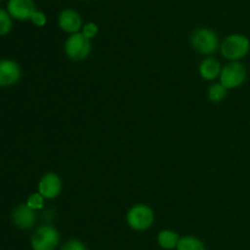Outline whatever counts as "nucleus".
I'll return each mask as SVG.
<instances>
[{
	"instance_id": "ddd939ff",
	"label": "nucleus",
	"mask_w": 250,
	"mask_h": 250,
	"mask_svg": "<svg viewBox=\"0 0 250 250\" xmlns=\"http://www.w3.org/2000/svg\"><path fill=\"white\" fill-rule=\"evenodd\" d=\"M178 241L180 237L176 232L171 231V229H164L158 234V243L159 246L165 250H172L177 248Z\"/></svg>"
},
{
	"instance_id": "20e7f679",
	"label": "nucleus",
	"mask_w": 250,
	"mask_h": 250,
	"mask_svg": "<svg viewBox=\"0 0 250 250\" xmlns=\"http://www.w3.org/2000/svg\"><path fill=\"white\" fill-rule=\"evenodd\" d=\"M60 241V234L53 226H42L33 233L31 246L33 250H55Z\"/></svg>"
},
{
	"instance_id": "4468645a",
	"label": "nucleus",
	"mask_w": 250,
	"mask_h": 250,
	"mask_svg": "<svg viewBox=\"0 0 250 250\" xmlns=\"http://www.w3.org/2000/svg\"><path fill=\"white\" fill-rule=\"evenodd\" d=\"M177 250H207L204 243L200 239L193 236H186L180 238L177 244Z\"/></svg>"
},
{
	"instance_id": "a211bd4d",
	"label": "nucleus",
	"mask_w": 250,
	"mask_h": 250,
	"mask_svg": "<svg viewBox=\"0 0 250 250\" xmlns=\"http://www.w3.org/2000/svg\"><path fill=\"white\" fill-rule=\"evenodd\" d=\"M82 33H83V36L87 37L88 39L94 38L98 33V26L94 23V22H89V23H87L83 26Z\"/></svg>"
},
{
	"instance_id": "9d476101",
	"label": "nucleus",
	"mask_w": 250,
	"mask_h": 250,
	"mask_svg": "<svg viewBox=\"0 0 250 250\" xmlns=\"http://www.w3.org/2000/svg\"><path fill=\"white\" fill-rule=\"evenodd\" d=\"M36 210L27 204H20L12 211V221L19 229H29L36 224Z\"/></svg>"
},
{
	"instance_id": "1a4fd4ad",
	"label": "nucleus",
	"mask_w": 250,
	"mask_h": 250,
	"mask_svg": "<svg viewBox=\"0 0 250 250\" xmlns=\"http://www.w3.org/2000/svg\"><path fill=\"white\" fill-rule=\"evenodd\" d=\"M21 76L19 63L12 60H0V87H11Z\"/></svg>"
},
{
	"instance_id": "9b49d317",
	"label": "nucleus",
	"mask_w": 250,
	"mask_h": 250,
	"mask_svg": "<svg viewBox=\"0 0 250 250\" xmlns=\"http://www.w3.org/2000/svg\"><path fill=\"white\" fill-rule=\"evenodd\" d=\"M59 27L67 33H76L82 28V19L76 10L65 9L59 15Z\"/></svg>"
},
{
	"instance_id": "f8f14e48",
	"label": "nucleus",
	"mask_w": 250,
	"mask_h": 250,
	"mask_svg": "<svg viewBox=\"0 0 250 250\" xmlns=\"http://www.w3.org/2000/svg\"><path fill=\"white\" fill-rule=\"evenodd\" d=\"M199 72L204 80L211 81L215 80L221 73V65L217 60L212 58H208L200 62Z\"/></svg>"
},
{
	"instance_id": "0eeeda50",
	"label": "nucleus",
	"mask_w": 250,
	"mask_h": 250,
	"mask_svg": "<svg viewBox=\"0 0 250 250\" xmlns=\"http://www.w3.org/2000/svg\"><path fill=\"white\" fill-rule=\"evenodd\" d=\"M36 10V4L33 0H9L7 2V12L10 16L19 21L31 20Z\"/></svg>"
},
{
	"instance_id": "39448f33",
	"label": "nucleus",
	"mask_w": 250,
	"mask_h": 250,
	"mask_svg": "<svg viewBox=\"0 0 250 250\" xmlns=\"http://www.w3.org/2000/svg\"><path fill=\"white\" fill-rule=\"evenodd\" d=\"M65 53L68 59L81 61L87 58L90 53V42L83 33L76 32L68 37L65 42Z\"/></svg>"
},
{
	"instance_id": "f3484780",
	"label": "nucleus",
	"mask_w": 250,
	"mask_h": 250,
	"mask_svg": "<svg viewBox=\"0 0 250 250\" xmlns=\"http://www.w3.org/2000/svg\"><path fill=\"white\" fill-rule=\"evenodd\" d=\"M26 204L33 210L42 209V208L44 207V197L39 192L38 193H33V194H31L28 197Z\"/></svg>"
},
{
	"instance_id": "7ed1b4c3",
	"label": "nucleus",
	"mask_w": 250,
	"mask_h": 250,
	"mask_svg": "<svg viewBox=\"0 0 250 250\" xmlns=\"http://www.w3.org/2000/svg\"><path fill=\"white\" fill-rule=\"evenodd\" d=\"M127 224L136 231H146L154 222V212L149 207L138 204L132 207L127 212Z\"/></svg>"
},
{
	"instance_id": "6ab92c4d",
	"label": "nucleus",
	"mask_w": 250,
	"mask_h": 250,
	"mask_svg": "<svg viewBox=\"0 0 250 250\" xmlns=\"http://www.w3.org/2000/svg\"><path fill=\"white\" fill-rule=\"evenodd\" d=\"M61 250H87V248L82 242L77 241V239H71L67 243L63 244Z\"/></svg>"
},
{
	"instance_id": "2eb2a0df",
	"label": "nucleus",
	"mask_w": 250,
	"mask_h": 250,
	"mask_svg": "<svg viewBox=\"0 0 250 250\" xmlns=\"http://www.w3.org/2000/svg\"><path fill=\"white\" fill-rule=\"evenodd\" d=\"M226 97V88L221 83H215L209 88V99L214 103L221 102Z\"/></svg>"
},
{
	"instance_id": "423d86ee",
	"label": "nucleus",
	"mask_w": 250,
	"mask_h": 250,
	"mask_svg": "<svg viewBox=\"0 0 250 250\" xmlns=\"http://www.w3.org/2000/svg\"><path fill=\"white\" fill-rule=\"evenodd\" d=\"M246 77L247 70L244 65L241 62H236V61L225 66L221 70V73H220L221 84L226 89L239 87L246 81Z\"/></svg>"
},
{
	"instance_id": "aec40b11",
	"label": "nucleus",
	"mask_w": 250,
	"mask_h": 250,
	"mask_svg": "<svg viewBox=\"0 0 250 250\" xmlns=\"http://www.w3.org/2000/svg\"><path fill=\"white\" fill-rule=\"evenodd\" d=\"M31 21L33 22V23L36 24V26H38V27L44 26V24L46 23L45 14H44V12H42V11H37V10H36V12H34V14L32 15Z\"/></svg>"
},
{
	"instance_id": "412c9836",
	"label": "nucleus",
	"mask_w": 250,
	"mask_h": 250,
	"mask_svg": "<svg viewBox=\"0 0 250 250\" xmlns=\"http://www.w3.org/2000/svg\"><path fill=\"white\" fill-rule=\"evenodd\" d=\"M0 1H1V0H0Z\"/></svg>"
},
{
	"instance_id": "f03ea898",
	"label": "nucleus",
	"mask_w": 250,
	"mask_h": 250,
	"mask_svg": "<svg viewBox=\"0 0 250 250\" xmlns=\"http://www.w3.org/2000/svg\"><path fill=\"white\" fill-rule=\"evenodd\" d=\"M192 46L200 54L210 55L219 48V38L216 33L209 28H199L190 37Z\"/></svg>"
},
{
	"instance_id": "6e6552de",
	"label": "nucleus",
	"mask_w": 250,
	"mask_h": 250,
	"mask_svg": "<svg viewBox=\"0 0 250 250\" xmlns=\"http://www.w3.org/2000/svg\"><path fill=\"white\" fill-rule=\"evenodd\" d=\"M38 192L45 199H54L61 192V180L58 175L49 172L42 177L38 183Z\"/></svg>"
},
{
	"instance_id": "f257e3e1",
	"label": "nucleus",
	"mask_w": 250,
	"mask_h": 250,
	"mask_svg": "<svg viewBox=\"0 0 250 250\" xmlns=\"http://www.w3.org/2000/svg\"><path fill=\"white\" fill-rule=\"evenodd\" d=\"M250 42L243 34H231L221 44V53L232 61L243 59L249 53Z\"/></svg>"
},
{
	"instance_id": "dca6fc26",
	"label": "nucleus",
	"mask_w": 250,
	"mask_h": 250,
	"mask_svg": "<svg viewBox=\"0 0 250 250\" xmlns=\"http://www.w3.org/2000/svg\"><path fill=\"white\" fill-rule=\"evenodd\" d=\"M12 21L11 16L4 9H0V36H5L11 31Z\"/></svg>"
}]
</instances>
